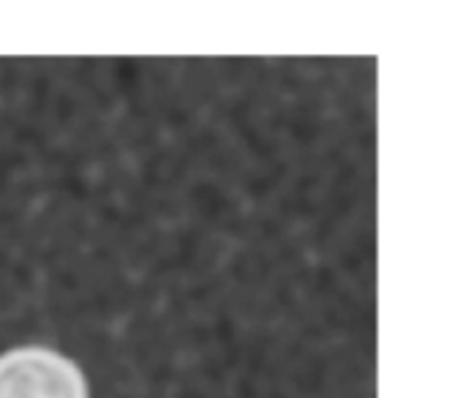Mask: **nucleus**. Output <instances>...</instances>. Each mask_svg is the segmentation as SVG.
Listing matches in <instances>:
<instances>
[{
    "mask_svg": "<svg viewBox=\"0 0 466 398\" xmlns=\"http://www.w3.org/2000/svg\"><path fill=\"white\" fill-rule=\"evenodd\" d=\"M0 398H87L82 369L49 347H16L0 355Z\"/></svg>",
    "mask_w": 466,
    "mask_h": 398,
    "instance_id": "1",
    "label": "nucleus"
}]
</instances>
